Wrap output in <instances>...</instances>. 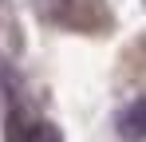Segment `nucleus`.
<instances>
[{"mask_svg":"<svg viewBox=\"0 0 146 142\" xmlns=\"http://www.w3.org/2000/svg\"><path fill=\"white\" fill-rule=\"evenodd\" d=\"M4 142H59V130L36 111L12 107L4 118Z\"/></svg>","mask_w":146,"mask_h":142,"instance_id":"obj_1","label":"nucleus"}]
</instances>
